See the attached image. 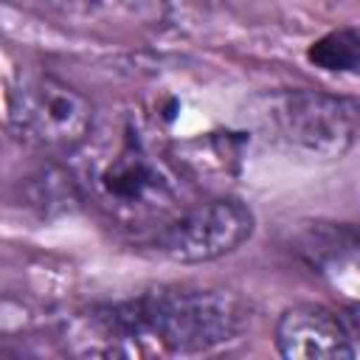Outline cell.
Returning a JSON list of instances; mask_svg holds the SVG:
<instances>
[{
	"label": "cell",
	"mask_w": 360,
	"mask_h": 360,
	"mask_svg": "<svg viewBox=\"0 0 360 360\" xmlns=\"http://www.w3.org/2000/svg\"><path fill=\"white\" fill-rule=\"evenodd\" d=\"M245 323L248 309L228 290L158 287L90 309L73 323L65 346L101 357L197 354L231 343Z\"/></svg>",
	"instance_id": "1"
},
{
	"label": "cell",
	"mask_w": 360,
	"mask_h": 360,
	"mask_svg": "<svg viewBox=\"0 0 360 360\" xmlns=\"http://www.w3.org/2000/svg\"><path fill=\"white\" fill-rule=\"evenodd\" d=\"M73 158H79L73 177L82 200L107 222L132 233L135 242L186 205L180 169L158 152L135 121H118L104 132H93Z\"/></svg>",
	"instance_id": "2"
},
{
	"label": "cell",
	"mask_w": 360,
	"mask_h": 360,
	"mask_svg": "<svg viewBox=\"0 0 360 360\" xmlns=\"http://www.w3.org/2000/svg\"><path fill=\"white\" fill-rule=\"evenodd\" d=\"M256 118L270 143L307 160H338L360 138V101L326 90L270 93Z\"/></svg>",
	"instance_id": "3"
},
{
	"label": "cell",
	"mask_w": 360,
	"mask_h": 360,
	"mask_svg": "<svg viewBox=\"0 0 360 360\" xmlns=\"http://www.w3.org/2000/svg\"><path fill=\"white\" fill-rule=\"evenodd\" d=\"M8 127L17 141L42 155L73 158L96 132V107L73 84L34 73L11 93Z\"/></svg>",
	"instance_id": "4"
},
{
	"label": "cell",
	"mask_w": 360,
	"mask_h": 360,
	"mask_svg": "<svg viewBox=\"0 0 360 360\" xmlns=\"http://www.w3.org/2000/svg\"><path fill=\"white\" fill-rule=\"evenodd\" d=\"M253 211L236 197L186 202L138 245L177 264H205L233 253L253 233Z\"/></svg>",
	"instance_id": "5"
},
{
	"label": "cell",
	"mask_w": 360,
	"mask_h": 360,
	"mask_svg": "<svg viewBox=\"0 0 360 360\" xmlns=\"http://www.w3.org/2000/svg\"><path fill=\"white\" fill-rule=\"evenodd\" d=\"M276 349L287 360L354 357V335L343 315L321 304H295L276 323Z\"/></svg>",
	"instance_id": "6"
},
{
	"label": "cell",
	"mask_w": 360,
	"mask_h": 360,
	"mask_svg": "<svg viewBox=\"0 0 360 360\" xmlns=\"http://www.w3.org/2000/svg\"><path fill=\"white\" fill-rule=\"evenodd\" d=\"M309 62L332 70V73H352L360 70V34L352 28L329 31L326 37L309 45Z\"/></svg>",
	"instance_id": "7"
},
{
	"label": "cell",
	"mask_w": 360,
	"mask_h": 360,
	"mask_svg": "<svg viewBox=\"0 0 360 360\" xmlns=\"http://www.w3.org/2000/svg\"><path fill=\"white\" fill-rule=\"evenodd\" d=\"M132 6L143 8V11H152L163 20H186L197 11H202L205 0H129Z\"/></svg>",
	"instance_id": "8"
},
{
	"label": "cell",
	"mask_w": 360,
	"mask_h": 360,
	"mask_svg": "<svg viewBox=\"0 0 360 360\" xmlns=\"http://www.w3.org/2000/svg\"><path fill=\"white\" fill-rule=\"evenodd\" d=\"M346 323H349V329H352V335L357 338V335H360V309H357L354 315H349V318H346Z\"/></svg>",
	"instance_id": "9"
}]
</instances>
